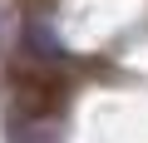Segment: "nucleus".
<instances>
[{"label": "nucleus", "instance_id": "1", "mask_svg": "<svg viewBox=\"0 0 148 143\" xmlns=\"http://www.w3.org/2000/svg\"><path fill=\"white\" fill-rule=\"evenodd\" d=\"M64 74H54L49 64H35V69H15L10 79V104L20 109V118H49L64 109Z\"/></svg>", "mask_w": 148, "mask_h": 143}]
</instances>
